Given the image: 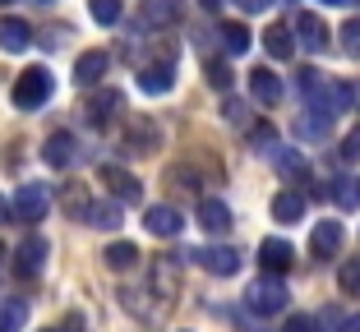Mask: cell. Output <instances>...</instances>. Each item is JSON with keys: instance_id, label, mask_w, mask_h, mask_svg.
Instances as JSON below:
<instances>
[{"instance_id": "obj_44", "label": "cell", "mask_w": 360, "mask_h": 332, "mask_svg": "<svg viewBox=\"0 0 360 332\" xmlns=\"http://www.w3.org/2000/svg\"><path fill=\"white\" fill-rule=\"evenodd\" d=\"M0 258H5V245H0Z\"/></svg>"}, {"instance_id": "obj_40", "label": "cell", "mask_w": 360, "mask_h": 332, "mask_svg": "<svg viewBox=\"0 0 360 332\" xmlns=\"http://www.w3.org/2000/svg\"><path fill=\"white\" fill-rule=\"evenodd\" d=\"M342 332H360V314H351V319L342 323Z\"/></svg>"}, {"instance_id": "obj_24", "label": "cell", "mask_w": 360, "mask_h": 332, "mask_svg": "<svg viewBox=\"0 0 360 332\" xmlns=\"http://www.w3.org/2000/svg\"><path fill=\"white\" fill-rule=\"evenodd\" d=\"M84 222L97 226V231H116V226H120V204H93L84 213Z\"/></svg>"}, {"instance_id": "obj_43", "label": "cell", "mask_w": 360, "mask_h": 332, "mask_svg": "<svg viewBox=\"0 0 360 332\" xmlns=\"http://www.w3.org/2000/svg\"><path fill=\"white\" fill-rule=\"evenodd\" d=\"M328 5H351V0H328Z\"/></svg>"}, {"instance_id": "obj_35", "label": "cell", "mask_w": 360, "mask_h": 332, "mask_svg": "<svg viewBox=\"0 0 360 332\" xmlns=\"http://www.w3.org/2000/svg\"><path fill=\"white\" fill-rule=\"evenodd\" d=\"M208 84L222 88V93L231 88V69H226V60H212V65H208Z\"/></svg>"}, {"instance_id": "obj_6", "label": "cell", "mask_w": 360, "mask_h": 332, "mask_svg": "<svg viewBox=\"0 0 360 332\" xmlns=\"http://www.w3.org/2000/svg\"><path fill=\"white\" fill-rule=\"evenodd\" d=\"M259 263H264V272H268V277H277V272H286L291 263H296V249L286 245V240L268 236L264 245H259Z\"/></svg>"}, {"instance_id": "obj_36", "label": "cell", "mask_w": 360, "mask_h": 332, "mask_svg": "<svg viewBox=\"0 0 360 332\" xmlns=\"http://www.w3.org/2000/svg\"><path fill=\"white\" fill-rule=\"evenodd\" d=\"M282 332H319V319H314V314H291Z\"/></svg>"}, {"instance_id": "obj_3", "label": "cell", "mask_w": 360, "mask_h": 332, "mask_svg": "<svg viewBox=\"0 0 360 332\" xmlns=\"http://www.w3.org/2000/svg\"><path fill=\"white\" fill-rule=\"evenodd\" d=\"M46 208H51V190H46V185H19L10 213L19 217V222H42Z\"/></svg>"}, {"instance_id": "obj_28", "label": "cell", "mask_w": 360, "mask_h": 332, "mask_svg": "<svg viewBox=\"0 0 360 332\" xmlns=\"http://www.w3.org/2000/svg\"><path fill=\"white\" fill-rule=\"evenodd\" d=\"M28 323V305L23 300H0V332H19Z\"/></svg>"}, {"instance_id": "obj_22", "label": "cell", "mask_w": 360, "mask_h": 332, "mask_svg": "<svg viewBox=\"0 0 360 332\" xmlns=\"http://www.w3.org/2000/svg\"><path fill=\"white\" fill-rule=\"evenodd\" d=\"M106 268L111 272H129L139 263V245H129V240H116V245H106Z\"/></svg>"}, {"instance_id": "obj_9", "label": "cell", "mask_w": 360, "mask_h": 332, "mask_svg": "<svg viewBox=\"0 0 360 332\" xmlns=\"http://www.w3.org/2000/svg\"><path fill=\"white\" fill-rule=\"evenodd\" d=\"M199 226L208 236H226L231 231V208L222 199H199Z\"/></svg>"}, {"instance_id": "obj_47", "label": "cell", "mask_w": 360, "mask_h": 332, "mask_svg": "<svg viewBox=\"0 0 360 332\" xmlns=\"http://www.w3.org/2000/svg\"><path fill=\"white\" fill-rule=\"evenodd\" d=\"M51 332H56V328H51Z\"/></svg>"}, {"instance_id": "obj_32", "label": "cell", "mask_w": 360, "mask_h": 332, "mask_svg": "<svg viewBox=\"0 0 360 332\" xmlns=\"http://www.w3.org/2000/svg\"><path fill=\"white\" fill-rule=\"evenodd\" d=\"M338 286L347 291V296H360V258L342 263V272H338Z\"/></svg>"}, {"instance_id": "obj_15", "label": "cell", "mask_w": 360, "mask_h": 332, "mask_svg": "<svg viewBox=\"0 0 360 332\" xmlns=\"http://www.w3.org/2000/svg\"><path fill=\"white\" fill-rule=\"evenodd\" d=\"M116 111H120V93H97L93 102L84 107V116H88L93 129H106L111 120H116Z\"/></svg>"}, {"instance_id": "obj_27", "label": "cell", "mask_w": 360, "mask_h": 332, "mask_svg": "<svg viewBox=\"0 0 360 332\" xmlns=\"http://www.w3.org/2000/svg\"><path fill=\"white\" fill-rule=\"evenodd\" d=\"M125 143L134 152H153V148H158V129H153L148 120H134V125H129V134H125Z\"/></svg>"}, {"instance_id": "obj_4", "label": "cell", "mask_w": 360, "mask_h": 332, "mask_svg": "<svg viewBox=\"0 0 360 332\" xmlns=\"http://www.w3.org/2000/svg\"><path fill=\"white\" fill-rule=\"evenodd\" d=\"M97 175H102L106 190L116 194V204H139V199H143V185H139L134 175L125 171V166H111V161H106V166H102Z\"/></svg>"}, {"instance_id": "obj_5", "label": "cell", "mask_w": 360, "mask_h": 332, "mask_svg": "<svg viewBox=\"0 0 360 332\" xmlns=\"http://www.w3.org/2000/svg\"><path fill=\"white\" fill-rule=\"evenodd\" d=\"M42 263H46V240L42 236H28L19 245V254H14V272L28 281V277H37V272H42Z\"/></svg>"}, {"instance_id": "obj_33", "label": "cell", "mask_w": 360, "mask_h": 332, "mask_svg": "<svg viewBox=\"0 0 360 332\" xmlns=\"http://www.w3.org/2000/svg\"><path fill=\"white\" fill-rule=\"evenodd\" d=\"M342 51L360 60V19H347V23H342Z\"/></svg>"}, {"instance_id": "obj_13", "label": "cell", "mask_w": 360, "mask_h": 332, "mask_svg": "<svg viewBox=\"0 0 360 332\" xmlns=\"http://www.w3.org/2000/svg\"><path fill=\"white\" fill-rule=\"evenodd\" d=\"M296 32H300V46H309V51H323V46H328V23L319 19V14H309V10L296 14Z\"/></svg>"}, {"instance_id": "obj_7", "label": "cell", "mask_w": 360, "mask_h": 332, "mask_svg": "<svg viewBox=\"0 0 360 332\" xmlns=\"http://www.w3.org/2000/svg\"><path fill=\"white\" fill-rule=\"evenodd\" d=\"M194 258H199V263H203V268L212 272V277H236V272H240V254H236V249H226V245L199 249Z\"/></svg>"}, {"instance_id": "obj_10", "label": "cell", "mask_w": 360, "mask_h": 332, "mask_svg": "<svg viewBox=\"0 0 360 332\" xmlns=\"http://www.w3.org/2000/svg\"><path fill=\"white\" fill-rule=\"evenodd\" d=\"M171 84H176V69H171V60H158V65H143V69H139V88H143L148 97L171 93Z\"/></svg>"}, {"instance_id": "obj_2", "label": "cell", "mask_w": 360, "mask_h": 332, "mask_svg": "<svg viewBox=\"0 0 360 332\" xmlns=\"http://www.w3.org/2000/svg\"><path fill=\"white\" fill-rule=\"evenodd\" d=\"M286 300H291V291H286L277 277H268V272L245 286V305H250L255 314H277V310H286Z\"/></svg>"}, {"instance_id": "obj_34", "label": "cell", "mask_w": 360, "mask_h": 332, "mask_svg": "<svg viewBox=\"0 0 360 332\" xmlns=\"http://www.w3.org/2000/svg\"><path fill=\"white\" fill-rule=\"evenodd\" d=\"M222 116L231 120V125H250V107L236 102V97H226V102H222Z\"/></svg>"}, {"instance_id": "obj_42", "label": "cell", "mask_w": 360, "mask_h": 332, "mask_svg": "<svg viewBox=\"0 0 360 332\" xmlns=\"http://www.w3.org/2000/svg\"><path fill=\"white\" fill-rule=\"evenodd\" d=\"M203 10H222V0H199Z\"/></svg>"}, {"instance_id": "obj_31", "label": "cell", "mask_w": 360, "mask_h": 332, "mask_svg": "<svg viewBox=\"0 0 360 332\" xmlns=\"http://www.w3.org/2000/svg\"><path fill=\"white\" fill-rule=\"evenodd\" d=\"M333 199L338 208H360V180H333Z\"/></svg>"}, {"instance_id": "obj_25", "label": "cell", "mask_w": 360, "mask_h": 332, "mask_svg": "<svg viewBox=\"0 0 360 332\" xmlns=\"http://www.w3.org/2000/svg\"><path fill=\"white\" fill-rule=\"evenodd\" d=\"M273 161H277V171H282V175H291V180H305V175H309L305 157H300L296 148H277V152H273Z\"/></svg>"}, {"instance_id": "obj_17", "label": "cell", "mask_w": 360, "mask_h": 332, "mask_svg": "<svg viewBox=\"0 0 360 332\" xmlns=\"http://www.w3.org/2000/svg\"><path fill=\"white\" fill-rule=\"evenodd\" d=\"M273 217L277 222H300V217H305V194L300 190H277V199H273Z\"/></svg>"}, {"instance_id": "obj_45", "label": "cell", "mask_w": 360, "mask_h": 332, "mask_svg": "<svg viewBox=\"0 0 360 332\" xmlns=\"http://www.w3.org/2000/svg\"><path fill=\"white\" fill-rule=\"evenodd\" d=\"M0 5H10V0H0Z\"/></svg>"}, {"instance_id": "obj_19", "label": "cell", "mask_w": 360, "mask_h": 332, "mask_svg": "<svg viewBox=\"0 0 360 332\" xmlns=\"http://www.w3.org/2000/svg\"><path fill=\"white\" fill-rule=\"evenodd\" d=\"M264 46L273 60H291L296 55V37H291V28H282V23H273V28L264 32Z\"/></svg>"}, {"instance_id": "obj_14", "label": "cell", "mask_w": 360, "mask_h": 332, "mask_svg": "<svg viewBox=\"0 0 360 332\" xmlns=\"http://www.w3.org/2000/svg\"><path fill=\"white\" fill-rule=\"evenodd\" d=\"M75 134H65V129H56L51 139H46V148H42V161L46 166H56V171H60V166H70V161H75Z\"/></svg>"}, {"instance_id": "obj_12", "label": "cell", "mask_w": 360, "mask_h": 332, "mask_svg": "<svg viewBox=\"0 0 360 332\" xmlns=\"http://www.w3.org/2000/svg\"><path fill=\"white\" fill-rule=\"evenodd\" d=\"M106 65H111V55H106V51H84V55L75 60V84H79V88H93V84H102Z\"/></svg>"}, {"instance_id": "obj_11", "label": "cell", "mask_w": 360, "mask_h": 332, "mask_svg": "<svg viewBox=\"0 0 360 332\" xmlns=\"http://www.w3.org/2000/svg\"><path fill=\"white\" fill-rule=\"evenodd\" d=\"M143 226H148L153 236H162V240H171V236H180V213L176 208H167V204H153L148 213H143Z\"/></svg>"}, {"instance_id": "obj_1", "label": "cell", "mask_w": 360, "mask_h": 332, "mask_svg": "<svg viewBox=\"0 0 360 332\" xmlns=\"http://www.w3.org/2000/svg\"><path fill=\"white\" fill-rule=\"evenodd\" d=\"M51 93H56V79H51V69L46 65H32V69H23L19 79H14V107L19 111H37V107H46L51 102Z\"/></svg>"}, {"instance_id": "obj_18", "label": "cell", "mask_w": 360, "mask_h": 332, "mask_svg": "<svg viewBox=\"0 0 360 332\" xmlns=\"http://www.w3.org/2000/svg\"><path fill=\"white\" fill-rule=\"evenodd\" d=\"M176 291H180V268H176V263H167V258H158V263H153V296L171 300Z\"/></svg>"}, {"instance_id": "obj_46", "label": "cell", "mask_w": 360, "mask_h": 332, "mask_svg": "<svg viewBox=\"0 0 360 332\" xmlns=\"http://www.w3.org/2000/svg\"><path fill=\"white\" fill-rule=\"evenodd\" d=\"M42 5H51V0H42Z\"/></svg>"}, {"instance_id": "obj_29", "label": "cell", "mask_w": 360, "mask_h": 332, "mask_svg": "<svg viewBox=\"0 0 360 332\" xmlns=\"http://www.w3.org/2000/svg\"><path fill=\"white\" fill-rule=\"evenodd\" d=\"M328 125H333V111H319V116H300L296 120V129L305 134V139H323V134H328Z\"/></svg>"}, {"instance_id": "obj_23", "label": "cell", "mask_w": 360, "mask_h": 332, "mask_svg": "<svg viewBox=\"0 0 360 332\" xmlns=\"http://www.w3.org/2000/svg\"><path fill=\"white\" fill-rule=\"evenodd\" d=\"M217 37H222L226 55H245V51H250V28H245V23H222Z\"/></svg>"}, {"instance_id": "obj_16", "label": "cell", "mask_w": 360, "mask_h": 332, "mask_svg": "<svg viewBox=\"0 0 360 332\" xmlns=\"http://www.w3.org/2000/svg\"><path fill=\"white\" fill-rule=\"evenodd\" d=\"M28 42H32V28L23 19H0V51L19 55V51H28Z\"/></svg>"}, {"instance_id": "obj_39", "label": "cell", "mask_w": 360, "mask_h": 332, "mask_svg": "<svg viewBox=\"0 0 360 332\" xmlns=\"http://www.w3.org/2000/svg\"><path fill=\"white\" fill-rule=\"evenodd\" d=\"M60 332H84V314H70V319L60 323Z\"/></svg>"}, {"instance_id": "obj_37", "label": "cell", "mask_w": 360, "mask_h": 332, "mask_svg": "<svg viewBox=\"0 0 360 332\" xmlns=\"http://www.w3.org/2000/svg\"><path fill=\"white\" fill-rule=\"evenodd\" d=\"M342 161H360V125L356 129H351V134H347V139H342Z\"/></svg>"}, {"instance_id": "obj_20", "label": "cell", "mask_w": 360, "mask_h": 332, "mask_svg": "<svg viewBox=\"0 0 360 332\" xmlns=\"http://www.w3.org/2000/svg\"><path fill=\"white\" fill-rule=\"evenodd\" d=\"M250 88H255L259 102H277L282 97V79L268 69V65H259V69H250Z\"/></svg>"}, {"instance_id": "obj_26", "label": "cell", "mask_w": 360, "mask_h": 332, "mask_svg": "<svg viewBox=\"0 0 360 332\" xmlns=\"http://www.w3.org/2000/svg\"><path fill=\"white\" fill-rule=\"evenodd\" d=\"M60 208H65L70 217H79V222H84V213L93 208V199H88V190H84V185H65V194H60Z\"/></svg>"}, {"instance_id": "obj_41", "label": "cell", "mask_w": 360, "mask_h": 332, "mask_svg": "<svg viewBox=\"0 0 360 332\" xmlns=\"http://www.w3.org/2000/svg\"><path fill=\"white\" fill-rule=\"evenodd\" d=\"M10 222V204H5V199H0V226Z\"/></svg>"}, {"instance_id": "obj_30", "label": "cell", "mask_w": 360, "mask_h": 332, "mask_svg": "<svg viewBox=\"0 0 360 332\" xmlns=\"http://www.w3.org/2000/svg\"><path fill=\"white\" fill-rule=\"evenodd\" d=\"M88 14L102 28H111V23H120V0H88Z\"/></svg>"}, {"instance_id": "obj_21", "label": "cell", "mask_w": 360, "mask_h": 332, "mask_svg": "<svg viewBox=\"0 0 360 332\" xmlns=\"http://www.w3.org/2000/svg\"><path fill=\"white\" fill-rule=\"evenodd\" d=\"M180 19V5L176 0H143V23L148 28H167V23Z\"/></svg>"}, {"instance_id": "obj_38", "label": "cell", "mask_w": 360, "mask_h": 332, "mask_svg": "<svg viewBox=\"0 0 360 332\" xmlns=\"http://www.w3.org/2000/svg\"><path fill=\"white\" fill-rule=\"evenodd\" d=\"M236 5H240V10H245V14H264V10H268V5H273V0H236Z\"/></svg>"}, {"instance_id": "obj_8", "label": "cell", "mask_w": 360, "mask_h": 332, "mask_svg": "<svg viewBox=\"0 0 360 332\" xmlns=\"http://www.w3.org/2000/svg\"><path fill=\"white\" fill-rule=\"evenodd\" d=\"M338 249H342V222H314V231H309V254L333 258Z\"/></svg>"}]
</instances>
